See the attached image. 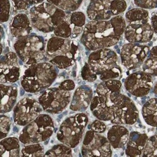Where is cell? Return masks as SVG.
I'll return each instance as SVG.
<instances>
[{
  "label": "cell",
  "mask_w": 157,
  "mask_h": 157,
  "mask_svg": "<svg viewBox=\"0 0 157 157\" xmlns=\"http://www.w3.org/2000/svg\"><path fill=\"white\" fill-rule=\"evenodd\" d=\"M153 93L157 97V81L153 86Z\"/></svg>",
  "instance_id": "obj_42"
},
{
  "label": "cell",
  "mask_w": 157,
  "mask_h": 157,
  "mask_svg": "<svg viewBox=\"0 0 157 157\" xmlns=\"http://www.w3.org/2000/svg\"><path fill=\"white\" fill-rule=\"evenodd\" d=\"M79 54L78 43L71 38L52 36L46 45V59L59 69L69 68Z\"/></svg>",
  "instance_id": "obj_2"
},
{
  "label": "cell",
  "mask_w": 157,
  "mask_h": 157,
  "mask_svg": "<svg viewBox=\"0 0 157 157\" xmlns=\"http://www.w3.org/2000/svg\"><path fill=\"white\" fill-rule=\"evenodd\" d=\"M135 5L145 10H153L157 8V0H133Z\"/></svg>",
  "instance_id": "obj_37"
},
{
  "label": "cell",
  "mask_w": 157,
  "mask_h": 157,
  "mask_svg": "<svg viewBox=\"0 0 157 157\" xmlns=\"http://www.w3.org/2000/svg\"><path fill=\"white\" fill-rule=\"evenodd\" d=\"M21 155V156H44V148L40 143L29 144L22 148Z\"/></svg>",
  "instance_id": "obj_29"
},
{
  "label": "cell",
  "mask_w": 157,
  "mask_h": 157,
  "mask_svg": "<svg viewBox=\"0 0 157 157\" xmlns=\"http://www.w3.org/2000/svg\"><path fill=\"white\" fill-rule=\"evenodd\" d=\"M111 122L114 124H135L139 117V111L132 99L121 91L110 93Z\"/></svg>",
  "instance_id": "obj_7"
},
{
  "label": "cell",
  "mask_w": 157,
  "mask_h": 157,
  "mask_svg": "<svg viewBox=\"0 0 157 157\" xmlns=\"http://www.w3.org/2000/svg\"><path fill=\"white\" fill-rule=\"evenodd\" d=\"M84 29L83 27H78L72 23L70 20L69 12L67 13V15L62 22L56 28L54 33L57 36L74 39L83 32Z\"/></svg>",
  "instance_id": "obj_23"
},
{
  "label": "cell",
  "mask_w": 157,
  "mask_h": 157,
  "mask_svg": "<svg viewBox=\"0 0 157 157\" xmlns=\"http://www.w3.org/2000/svg\"><path fill=\"white\" fill-rule=\"evenodd\" d=\"M142 71L153 77H157V46H154L141 65Z\"/></svg>",
  "instance_id": "obj_26"
},
{
  "label": "cell",
  "mask_w": 157,
  "mask_h": 157,
  "mask_svg": "<svg viewBox=\"0 0 157 157\" xmlns=\"http://www.w3.org/2000/svg\"><path fill=\"white\" fill-rule=\"evenodd\" d=\"M63 89L67 90L69 91H71L74 89L75 88V83L72 80H65L62 81L60 84H59Z\"/></svg>",
  "instance_id": "obj_40"
},
{
  "label": "cell",
  "mask_w": 157,
  "mask_h": 157,
  "mask_svg": "<svg viewBox=\"0 0 157 157\" xmlns=\"http://www.w3.org/2000/svg\"><path fill=\"white\" fill-rule=\"evenodd\" d=\"M125 20L128 24L133 22L150 20L149 12L147 10L138 7L131 9L126 13Z\"/></svg>",
  "instance_id": "obj_27"
},
{
  "label": "cell",
  "mask_w": 157,
  "mask_h": 157,
  "mask_svg": "<svg viewBox=\"0 0 157 157\" xmlns=\"http://www.w3.org/2000/svg\"><path fill=\"white\" fill-rule=\"evenodd\" d=\"M58 75L57 68L49 62H41L30 65L21 78L26 92L36 93L49 87Z\"/></svg>",
  "instance_id": "obj_3"
},
{
  "label": "cell",
  "mask_w": 157,
  "mask_h": 157,
  "mask_svg": "<svg viewBox=\"0 0 157 157\" xmlns=\"http://www.w3.org/2000/svg\"><path fill=\"white\" fill-rule=\"evenodd\" d=\"M107 87L112 91H121L122 83L119 79H110L103 81Z\"/></svg>",
  "instance_id": "obj_38"
},
{
  "label": "cell",
  "mask_w": 157,
  "mask_h": 157,
  "mask_svg": "<svg viewBox=\"0 0 157 157\" xmlns=\"http://www.w3.org/2000/svg\"><path fill=\"white\" fill-rule=\"evenodd\" d=\"M44 37L35 33L17 38L13 47L18 58L28 66L41 62L46 58Z\"/></svg>",
  "instance_id": "obj_6"
},
{
  "label": "cell",
  "mask_w": 157,
  "mask_h": 157,
  "mask_svg": "<svg viewBox=\"0 0 157 157\" xmlns=\"http://www.w3.org/2000/svg\"><path fill=\"white\" fill-rule=\"evenodd\" d=\"M150 23L154 33L157 35V10L155 14H153L150 19Z\"/></svg>",
  "instance_id": "obj_41"
},
{
  "label": "cell",
  "mask_w": 157,
  "mask_h": 157,
  "mask_svg": "<svg viewBox=\"0 0 157 157\" xmlns=\"http://www.w3.org/2000/svg\"><path fill=\"white\" fill-rule=\"evenodd\" d=\"M90 129H92L94 132L99 133H102L105 132L106 129V126L104 124L102 121L99 120H95L91 124Z\"/></svg>",
  "instance_id": "obj_39"
},
{
  "label": "cell",
  "mask_w": 157,
  "mask_h": 157,
  "mask_svg": "<svg viewBox=\"0 0 157 157\" xmlns=\"http://www.w3.org/2000/svg\"><path fill=\"white\" fill-rule=\"evenodd\" d=\"M124 38L129 43L147 44L154 35L150 20L128 23L124 30Z\"/></svg>",
  "instance_id": "obj_15"
},
{
  "label": "cell",
  "mask_w": 157,
  "mask_h": 157,
  "mask_svg": "<svg viewBox=\"0 0 157 157\" xmlns=\"http://www.w3.org/2000/svg\"><path fill=\"white\" fill-rule=\"evenodd\" d=\"M47 2L56 5L64 11L73 12L79 8L83 0H47Z\"/></svg>",
  "instance_id": "obj_28"
},
{
  "label": "cell",
  "mask_w": 157,
  "mask_h": 157,
  "mask_svg": "<svg viewBox=\"0 0 157 157\" xmlns=\"http://www.w3.org/2000/svg\"><path fill=\"white\" fill-rule=\"evenodd\" d=\"M111 1L92 0L87 8V15L90 20L101 21L110 20L113 16L110 8Z\"/></svg>",
  "instance_id": "obj_17"
},
{
  "label": "cell",
  "mask_w": 157,
  "mask_h": 157,
  "mask_svg": "<svg viewBox=\"0 0 157 157\" xmlns=\"http://www.w3.org/2000/svg\"><path fill=\"white\" fill-rule=\"evenodd\" d=\"M43 108L38 101L30 98L21 99L13 108V120L16 124L25 126L40 114Z\"/></svg>",
  "instance_id": "obj_13"
},
{
  "label": "cell",
  "mask_w": 157,
  "mask_h": 157,
  "mask_svg": "<svg viewBox=\"0 0 157 157\" xmlns=\"http://www.w3.org/2000/svg\"><path fill=\"white\" fill-rule=\"evenodd\" d=\"M87 63L91 71L102 81L120 79L121 77L122 69L119 57L110 48L93 51L88 57Z\"/></svg>",
  "instance_id": "obj_4"
},
{
  "label": "cell",
  "mask_w": 157,
  "mask_h": 157,
  "mask_svg": "<svg viewBox=\"0 0 157 157\" xmlns=\"http://www.w3.org/2000/svg\"><path fill=\"white\" fill-rule=\"evenodd\" d=\"M72 94L60 85L47 89L38 98L43 110L48 113L56 114L64 111L71 104Z\"/></svg>",
  "instance_id": "obj_10"
},
{
  "label": "cell",
  "mask_w": 157,
  "mask_h": 157,
  "mask_svg": "<svg viewBox=\"0 0 157 157\" xmlns=\"http://www.w3.org/2000/svg\"><path fill=\"white\" fill-rule=\"evenodd\" d=\"M142 116L145 123L152 127H157V97L145 102L142 108Z\"/></svg>",
  "instance_id": "obj_24"
},
{
  "label": "cell",
  "mask_w": 157,
  "mask_h": 157,
  "mask_svg": "<svg viewBox=\"0 0 157 157\" xmlns=\"http://www.w3.org/2000/svg\"><path fill=\"white\" fill-rule=\"evenodd\" d=\"M148 136L145 133L132 132L129 133V140L126 145V155L128 156H142Z\"/></svg>",
  "instance_id": "obj_19"
},
{
  "label": "cell",
  "mask_w": 157,
  "mask_h": 157,
  "mask_svg": "<svg viewBox=\"0 0 157 157\" xmlns=\"http://www.w3.org/2000/svg\"><path fill=\"white\" fill-rule=\"evenodd\" d=\"M126 27V20L121 15L108 20H90L85 25L81 41L89 51L111 48L119 42Z\"/></svg>",
  "instance_id": "obj_1"
},
{
  "label": "cell",
  "mask_w": 157,
  "mask_h": 157,
  "mask_svg": "<svg viewBox=\"0 0 157 157\" xmlns=\"http://www.w3.org/2000/svg\"><path fill=\"white\" fill-rule=\"evenodd\" d=\"M150 52L148 46L140 44H124L120 52L121 61L128 70H135L143 65Z\"/></svg>",
  "instance_id": "obj_12"
},
{
  "label": "cell",
  "mask_w": 157,
  "mask_h": 157,
  "mask_svg": "<svg viewBox=\"0 0 157 157\" xmlns=\"http://www.w3.org/2000/svg\"><path fill=\"white\" fill-rule=\"evenodd\" d=\"M81 75L84 80L89 82H93L97 80L98 75L91 71L88 63H86L81 71Z\"/></svg>",
  "instance_id": "obj_36"
},
{
  "label": "cell",
  "mask_w": 157,
  "mask_h": 157,
  "mask_svg": "<svg viewBox=\"0 0 157 157\" xmlns=\"http://www.w3.org/2000/svg\"><path fill=\"white\" fill-rule=\"evenodd\" d=\"M54 131V124L52 117L47 114H40L24 127L19 140L25 145L40 143L48 140Z\"/></svg>",
  "instance_id": "obj_9"
},
{
  "label": "cell",
  "mask_w": 157,
  "mask_h": 157,
  "mask_svg": "<svg viewBox=\"0 0 157 157\" xmlns=\"http://www.w3.org/2000/svg\"><path fill=\"white\" fill-rule=\"evenodd\" d=\"M11 120L8 116L1 114V140L4 139L10 132Z\"/></svg>",
  "instance_id": "obj_35"
},
{
  "label": "cell",
  "mask_w": 157,
  "mask_h": 157,
  "mask_svg": "<svg viewBox=\"0 0 157 157\" xmlns=\"http://www.w3.org/2000/svg\"><path fill=\"white\" fill-rule=\"evenodd\" d=\"M90 1H92V0H90ZM109 1H112V0H109Z\"/></svg>",
  "instance_id": "obj_43"
},
{
  "label": "cell",
  "mask_w": 157,
  "mask_h": 157,
  "mask_svg": "<svg viewBox=\"0 0 157 157\" xmlns=\"http://www.w3.org/2000/svg\"><path fill=\"white\" fill-rule=\"evenodd\" d=\"M45 156H72V149L64 145H57L54 146L45 155Z\"/></svg>",
  "instance_id": "obj_30"
},
{
  "label": "cell",
  "mask_w": 157,
  "mask_h": 157,
  "mask_svg": "<svg viewBox=\"0 0 157 157\" xmlns=\"http://www.w3.org/2000/svg\"><path fill=\"white\" fill-rule=\"evenodd\" d=\"M93 89L88 86L78 87L72 98L70 109L74 111H85L90 106L93 98Z\"/></svg>",
  "instance_id": "obj_18"
},
{
  "label": "cell",
  "mask_w": 157,
  "mask_h": 157,
  "mask_svg": "<svg viewBox=\"0 0 157 157\" xmlns=\"http://www.w3.org/2000/svg\"><path fill=\"white\" fill-rule=\"evenodd\" d=\"M89 121L87 114L78 113L65 119L57 133V138L71 148L80 143Z\"/></svg>",
  "instance_id": "obj_8"
},
{
  "label": "cell",
  "mask_w": 157,
  "mask_h": 157,
  "mask_svg": "<svg viewBox=\"0 0 157 157\" xmlns=\"http://www.w3.org/2000/svg\"><path fill=\"white\" fill-rule=\"evenodd\" d=\"M129 132L122 124H114L108 130L107 138L114 149H121L126 147Z\"/></svg>",
  "instance_id": "obj_21"
},
{
  "label": "cell",
  "mask_w": 157,
  "mask_h": 157,
  "mask_svg": "<svg viewBox=\"0 0 157 157\" xmlns=\"http://www.w3.org/2000/svg\"><path fill=\"white\" fill-rule=\"evenodd\" d=\"M44 0H12L14 8L17 10H27L29 8L42 3Z\"/></svg>",
  "instance_id": "obj_32"
},
{
  "label": "cell",
  "mask_w": 157,
  "mask_h": 157,
  "mask_svg": "<svg viewBox=\"0 0 157 157\" xmlns=\"http://www.w3.org/2000/svg\"><path fill=\"white\" fill-rule=\"evenodd\" d=\"M1 114L10 112L16 105L18 97L17 86L1 84Z\"/></svg>",
  "instance_id": "obj_22"
},
{
  "label": "cell",
  "mask_w": 157,
  "mask_h": 157,
  "mask_svg": "<svg viewBox=\"0 0 157 157\" xmlns=\"http://www.w3.org/2000/svg\"><path fill=\"white\" fill-rule=\"evenodd\" d=\"M1 15L0 20L2 23H5L8 21L11 11V4L9 0H1Z\"/></svg>",
  "instance_id": "obj_34"
},
{
  "label": "cell",
  "mask_w": 157,
  "mask_h": 157,
  "mask_svg": "<svg viewBox=\"0 0 157 157\" xmlns=\"http://www.w3.org/2000/svg\"><path fill=\"white\" fill-rule=\"evenodd\" d=\"M19 140L15 137L1 140V156H20L21 152Z\"/></svg>",
  "instance_id": "obj_25"
},
{
  "label": "cell",
  "mask_w": 157,
  "mask_h": 157,
  "mask_svg": "<svg viewBox=\"0 0 157 157\" xmlns=\"http://www.w3.org/2000/svg\"><path fill=\"white\" fill-rule=\"evenodd\" d=\"M142 156L156 157L157 156V135L148 137Z\"/></svg>",
  "instance_id": "obj_31"
},
{
  "label": "cell",
  "mask_w": 157,
  "mask_h": 157,
  "mask_svg": "<svg viewBox=\"0 0 157 157\" xmlns=\"http://www.w3.org/2000/svg\"><path fill=\"white\" fill-rule=\"evenodd\" d=\"M110 8L113 17L119 15L125 11L127 8V3L125 0H112Z\"/></svg>",
  "instance_id": "obj_33"
},
{
  "label": "cell",
  "mask_w": 157,
  "mask_h": 157,
  "mask_svg": "<svg viewBox=\"0 0 157 157\" xmlns=\"http://www.w3.org/2000/svg\"><path fill=\"white\" fill-rule=\"evenodd\" d=\"M33 27L29 17L25 13H18L10 23V32L13 36L19 38L32 33Z\"/></svg>",
  "instance_id": "obj_20"
},
{
  "label": "cell",
  "mask_w": 157,
  "mask_h": 157,
  "mask_svg": "<svg viewBox=\"0 0 157 157\" xmlns=\"http://www.w3.org/2000/svg\"><path fill=\"white\" fill-rule=\"evenodd\" d=\"M124 87L129 93L138 98L147 96L153 86V76L143 71L129 75L124 81Z\"/></svg>",
  "instance_id": "obj_14"
},
{
  "label": "cell",
  "mask_w": 157,
  "mask_h": 157,
  "mask_svg": "<svg viewBox=\"0 0 157 157\" xmlns=\"http://www.w3.org/2000/svg\"><path fill=\"white\" fill-rule=\"evenodd\" d=\"M16 52H10L1 57L0 81L1 84H13L20 77V67Z\"/></svg>",
  "instance_id": "obj_16"
},
{
  "label": "cell",
  "mask_w": 157,
  "mask_h": 157,
  "mask_svg": "<svg viewBox=\"0 0 157 157\" xmlns=\"http://www.w3.org/2000/svg\"><path fill=\"white\" fill-rule=\"evenodd\" d=\"M82 156H111L112 147L107 138L92 129L86 132L81 148Z\"/></svg>",
  "instance_id": "obj_11"
},
{
  "label": "cell",
  "mask_w": 157,
  "mask_h": 157,
  "mask_svg": "<svg viewBox=\"0 0 157 157\" xmlns=\"http://www.w3.org/2000/svg\"><path fill=\"white\" fill-rule=\"evenodd\" d=\"M66 15V11L49 2H44L31 7L29 17L35 30L47 33L54 32Z\"/></svg>",
  "instance_id": "obj_5"
}]
</instances>
